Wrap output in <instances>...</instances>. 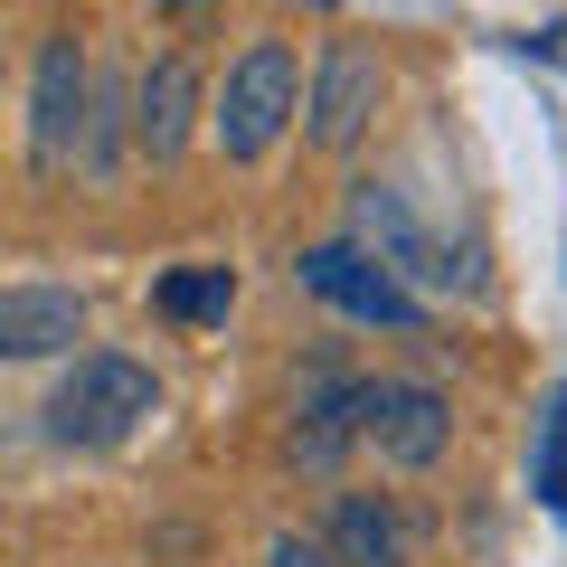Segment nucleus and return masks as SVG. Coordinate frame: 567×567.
I'll return each instance as SVG.
<instances>
[{"label":"nucleus","mask_w":567,"mask_h":567,"mask_svg":"<svg viewBox=\"0 0 567 567\" xmlns=\"http://www.w3.org/2000/svg\"><path fill=\"white\" fill-rule=\"evenodd\" d=\"M152 416H162V379L142 360H123V350H76V369H66L58 398H48V435L76 445V454L133 445Z\"/></svg>","instance_id":"1"},{"label":"nucleus","mask_w":567,"mask_h":567,"mask_svg":"<svg viewBox=\"0 0 567 567\" xmlns=\"http://www.w3.org/2000/svg\"><path fill=\"white\" fill-rule=\"evenodd\" d=\"M293 104H303V66L284 39H256L227 58V76L208 85V142L227 162H265L284 133H293Z\"/></svg>","instance_id":"2"},{"label":"nucleus","mask_w":567,"mask_h":567,"mask_svg":"<svg viewBox=\"0 0 567 567\" xmlns=\"http://www.w3.org/2000/svg\"><path fill=\"white\" fill-rule=\"evenodd\" d=\"M379 104H388V58L369 39H331L322 66H312V85H303V104H293V123H303L312 152H360Z\"/></svg>","instance_id":"3"},{"label":"nucleus","mask_w":567,"mask_h":567,"mask_svg":"<svg viewBox=\"0 0 567 567\" xmlns=\"http://www.w3.org/2000/svg\"><path fill=\"white\" fill-rule=\"evenodd\" d=\"M293 275H303V293H322L331 312H350V322H369V331H425V293H406V284L388 275L360 237L303 246V256H293Z\"/></svg>","instance_id":"4"},{"label":"nucleus","mask_w":567,"mask_h":567,"mask_svg":"<svg viewBox=\"0 0 567 567\" xmlns=\"http://www.w3.org/2000/svg\"><path fill=\"white\" fill-rule=\"evenodd\" d=\"M360 445L388 473H435L454 445V406L425 379H360Z\"/></svg>","instance_id":"5"},{"label":"nucleus","mask_w":567,"mask_h":567,"mask_svg":"<svg viewBox=\"0 0 567 567\" xmlns=\"http://www.w3.org/2000/svg\"><path fill=\"white\" fill-rule=\"evenodd\" d=\"M350 237H360L369 256L406 284V293H454V284H464L454 246L435 237V227L406 208V189H388V181H360V189H350Z\"/></svg>","instance_id":"6"},{"label":"nucleus","mask_w":567,"mask_h":567,"mask_svg":"<svg viewBox=\"0 0 567 567\" xmlns=\"http://www.w3.org/2000/svg\"><path fill=\"white\" fill-rule=\"evenodd\" d=\"M85 76H95V58H85L76 29L39 39V66H29V171H39V181H66V171H76Z\"/></svg>","instance_id":"7"},{"label":"nucleus","mask_w":567,"mask_h":567,"mask_svg":"<svg viewBox=\"0 0 567 567\" xmlns=\"http://www.w3.org/2000/svg\"><path fill=\"white\" fill-rule=\"evenodd\" d=\"M199 114H208V66L189 48H162V58L133 76V152L152 171H171L199 142Z\"/></svg>","instance_id":"8"},{"label":"nucleus","mask_w":567,"mask_h":567,"mask_svg":"<svg viewBox=\"0 0 567 567\" xmlns=\"http://www.w3.org/2000/svg\"><path fill=\"white\" fill-rule=\"evenodd\" d=\"M76 341H85V293H66V284L0 293V360H66Z\"/></svg>","instance_id":"9"},{"label":"nucleus","mask_w":567,"mask_h":567,"mask_svg":"<svg viewBox=\"0 0 567 567\" xmlns=\"http://www.w3.org/2000/svg\"><path fill=\"white\" fill-rule=\"evenodd\" d=\"M350 445H360V379L312 369V388L293 398V464L303 473H341Z\"/></svg>","instance_id":"10"},{"label":"nucleus","mask_w":567,"mask_h":567,"mask_svg":"<svg viewBox=\"0 0 567 567\" xmlns=\"http://www.w3.org/2000/svg\"><path fill=\"white\" fill-rule=\"evenodd\" d=\"M322 548H331L341 567H406V520H398L388 502H369V492H341V502H331Z\"/></svg>","instance_id":"11"},{"label":"nucleus","mask_w":567,"mask_h":567,"mask_svg":"<svg viewBox=\"0 0 567 567\" xmlns=\"http://www.w3.org/2000/svg\"><path fill=\"white\" fill-rule=\"evenodd\" d=\"M133 162V76H85V133H76V171L114 181Z\"/></svg>","instance_id":"12"},{"label":"nucleus","mask_w":567,"mask_h":567,"mask_svg":"<svg viewBox=\"0 0 567 567\" xmlns=\"http://www.w3.org/2000/svg\"><path fill=\"white\" fill-rule=\"evenodd\" d=\"M529 492H539L548 511H567V379L548 388V406H539V435H529Z\"/></svg>","instance_id":"13"},{"label":"nucleus","mask_w":567,"mask_h":567,"mask_svg":"<svg viewBox=\"0 0 567 567\" xmlns=\"http://www.w3.org/2000/svg\"><path fill=\"white\" fill-rule=\"evenodd\" d=\"M152 303H162L171 322H227V312H237V275H227V265H199V275H171Z\"/></svg>","instance_id":"14"},{"label":"nucleus","mask_w":567,"mask_h":567,"mask_svg":"<svg viewBox=\"0 0 567 567\" xmlns=\"http://www.w3.org/2000/svg\"><path fill=\"white\" fill-rule=\"evenodd\" d=\"M265 567H341V558H331L322 539H293V529H284V539L265 548Z\"/></svg>","instance_id":"15"}]
</instances>
